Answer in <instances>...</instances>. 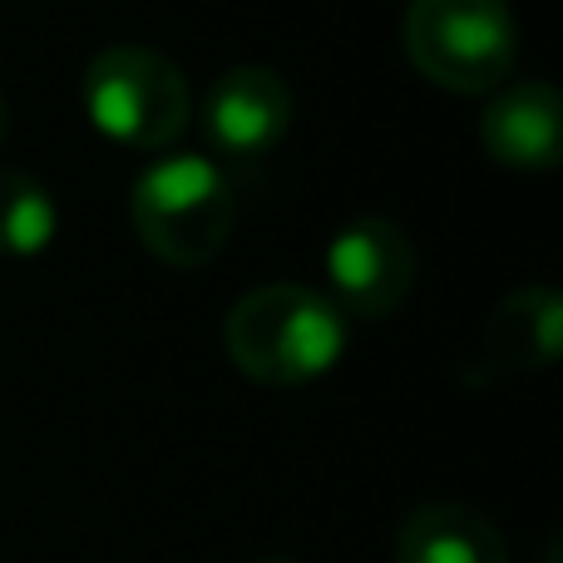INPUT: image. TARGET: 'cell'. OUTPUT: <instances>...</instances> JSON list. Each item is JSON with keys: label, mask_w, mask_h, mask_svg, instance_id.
<instances>
[{"label": "cell", "mask_w": 563, "mask_h": 563, "mask_svg": "<svg viewBox=\"0 0 563 563\" xmlns=\"http://www.w3.org/2000/svg\"><path fill=\"white\" fill-rule=\"evenodd\" d=\"M291 129V85L267 65H233L213 79L203 134L223 158H267Z\"/></svg>", "instance_id": "cell-6"}, {"label": "cell", "mask_w": 563, "mask_h": 563, "mask_svg": "<svg viewBox=\"0 0 563 563\" xmlns=\"http://www.w3.org/2000/svg\"><path fill=\"white\" fill-rule=\"evenodd\" d=\"M263 563H297V559H263Z\"/></svg>", "instance_id": "cell-12"}, {"label": "cell", "mask_w": 563, "mask_h": 563, "mask_svg": "<svg viewBox=\"0 0 563 563\" xmlns=\"http://www.w3.org/2000/svg\"><path fill=\"white\" fill-rule=\"evenodd\" d=\"M233 366L257 386H307L327 376L346 351V321L336 301L297 282L247 291L223 321Z\"/></svg>", "instance_id": "cell-1"}, {"label": "cell", "mask_w": 563, "mask_h": 563, "mask_svg": "<svg viewBox=\"0 0 563 563\" xmlns=\"http://www.w3.org/2000/svg\"><path fill=\"white\" fill-rule=\"evenodd\" d=\"M396 563H509V549L489 515L455 499H435L400 519Z\"/></svg>", "instance_id": "cell-9"}, {"label": "cell", "mask_w": 563, "mask_h": 563, "mask_svg": "<svg viewBox=\"0 0 563 563\" xmlns=\"http://www.w3.org/2000/svg\"><path fill=\"white\" fill-rule=\"evenodd\" d=\"M85 109L104 139L124 148H168L188 129L184 69L148 45H109L85 69Z\"/></svg>", "instance_id": "cell-4"}, {"label": "cell", "mask_w": 563, "mask_h": 563, "mask_svg": "<svg viewBox=\"0 0 563 563\" xmlns=\"http://www.w3.org/2000/svg\"><path fill=\"white\" fill-rule=\"evenodd\" d=\"M0 139H5V104H0Z\"/></svg>", "instance_id": "cell-11"}, {"label": "cell", "mask_w": 563, "mask_h": 563, "mask_svg": "<svg viewBox=\"0 0 563 563\" xmlns=\"http://www.w3.org/2000/svg\"><path fill=\"white\" fill-rule=\"evenodd\" d=\"M134 233L158 263L203 267L228 247L238 223V194L213 158L178 154L154 164L129 194Z\"/></svg>", "instance_id": "cell-2"}, {"label": "cell", "mask_w": 563, "mask_h": 563, "mask_svg": "<svg viewBox=\"0 0 563 563\" xmlns=\"http://www.w3.org/2000/svg\"><path fill=\"white\" fill-rule=\"evenodd\" d=\"M479 144L495 164L519 168V174L554 168L563 154V99L554 95V85L544 79L499 85L479 119Z\"/></svg>", "instance_id": "cell-7"}, {"label": "cell", "mask_w": 563, "mask_h": 563, "mask_svg": "<svg viewBox=\"0 0 563 563\" xmlns=\"http://www.w3.org/2000/svg\"><path fill=\"white\" fill-rule=\"evenodd\" d=\"M563 341V301L554 287H519L489 311L479 331V361L489 376L544 371L559 361Z\"/></svg>", "instance_id": "cell-8"}, {"label": "cell", "mask_w": 563, "mask_h": 563, "mask_svg": "<svg viewBox=\"0 0 563 563\" xmlns=\"http://www.w3.org/2000/svg\"><path fill=\"white\" fill-rule=\"evenodd\" d=\"M55 198L40 178L0 168V257H35L55 243Z\"/></svg>", "instance_id": "cell-10"}, {"label": "cell", "mask_w": 563, "mask_h": 563, "mask_svg": "<svg viewBox=\"0 0 563 563\" xmlns=\"http://www.w3.org/2000/svg\"><path fill=\"white\" fill-rule=\"evenodd\" d=\"M400 40L410 65L455 95L499 89L519 55V30L505 0H410Z\"/></svg>", "instance_id": "cell-3"}, {"label": "cell", "mask_w": 563, "mask_h": 563, "mask_svg": "<svg viewBox=\"0 0 563 563\" xmlns=\"http://www.w3.org/2000/svg\"><path fill=\"white\" fill-rule=\"evenodd\" d=\"M327 282L336 311L386 321L416 287V243L390 218H356L327 243Z\"/></svg>", "instance_id": "cell-5"}]
</instances>
